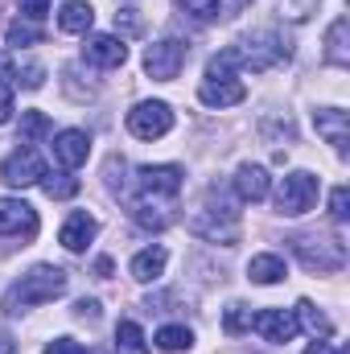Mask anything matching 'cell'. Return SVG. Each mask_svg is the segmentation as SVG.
<instances>
[{"mask_svg":"<svg viewBox=\"0 0 350 354\" xmlns=\"http://www.w3.org/2000/svg\"><path fill=\"white\" fill-rule=\"evenodd\" d=\"M21 12H25L29 21H42V17L50 12V0H21Z\"/></svg>","mask_w":350,"mask_h":354,"instance_id":"e575fe53","label":"cell"},{"mask_svg":"<svg viewBox=\"0 0 350 354\" xmlns=\"http://www.w3.org/2000/svg\"><path fill=\"white\" fill-rule=\"evenodd\" d=\"M305 354H338L330 342H313V346H305Z\"/></svg>","mask_w":350,"mask_h":354,"instance_id":"ab89813d","label":"cell"},{"mask_svg":"<svg viewBox=\"0 0 350 354\" xmlns=\"http://www.w3.org/2000/svg\"><path fill=\"white\" fill-rule=\"evenodd\" d=\"M37 185H42L54 202H62V198H75V194H79V177L71 174V169H58V174H50V169H46V177H42Z\"/></svg>","mask_w":350,"mask_h":354,"instance_id":"cb8c5ba5","label":"cell"},{"mask_svg":"<svg viewBox=\"0 0 350 354\" xmlns=\"http://www.w3.org/2000/svg\"><path fill=\"white\" fill-rule=\"evenodd\" d=\"M317 189H322V185H317V177L309 174V169H293V174L276 185V210L288 214V218L309 214V210L317 206Z\"/></svg>","mask_w":350,"mask_h":354,"instance_id":"8992f818","label":"cell"},{"mask_svg":"<svg viewBox=\"0 0 350 354\" xmlns=\"http://www.w3.org/2000/svg\"><path fill=\"white\" fill-rule=\"evenodd\" d=\"M0 354H17V342H12V334H4V330H0Z\"/></svg>","mask_w":350,"mask_h":354,"instance_id":"f35d334b","label":"cell"},{"mask_svg":"<svg viewBox=\"0 0 350 354\" xmlns=\"http://www.w3.org/2000/svg\"><path fill=\"white\" fill-rule=\"evenodd\" d=\"M243 79H239V62H235V50L227 46V50H219L214 58H210V66H206V79H202V87H198V99L206 103V107H235V103H243Z\"/></svg>","mask_w":350,"mask_h":354,"instance_id":"7a4b0ae2","label":"cell"},{"mask_svg":"<svg viewBox=\"0 0 350 354\" xmlns=\"http://www.w3.org/2000/svg\"><path fill=\"white\" fill-rule=\"evenodd\" d=\"M46 354H95V351H87V346L75 342V338H54V342L46 346Z\"/></svg>","mask_w":350,"mask_h":354,"instance_id":"d6a6232c","label":"cell"},{"mask_svg":"<svg viewBox=\"0 0 350 354\" xmlns=\"http://www.w3.org/2000/svg\"><path fill=\"white\" fill-rule=\"evenodd\" d=\"M37 210L21 198H0V239H33Z\"/></svg>","mask_w":350,"mask_h":354,"instance_id":"8fae6325","label":"cell"},{"mask_svg":"<svg viewBox=\"0 0 350 354\" xmlns=\"http://www.w3.org/2000/svg\"><path fill=\"white\" fill-rule=\"evenodd\" d=\"M276 8H280V17H288V21H309L313 8H317V0H276Z\"/></svg>","mask_w":350,"mask_h":354,"instance_id":"4dcf8cb0","label":"cell"},{"mask_svg":"<svg viewBox=\"0 0 350 354\" xmlns=\"http://www.w3.org/2000/svg\"><path fill=\"white\" fill-rule=\"evenodd\" d=\"M248 4H252V0H219V17H227V21H231V17H239Z\"/></svg>","mask_w":350,"mask_h":354,"instance_id":"8d00e7d4","label":"cell"},{"mask_svg":"<svg viewBox=\"0 0 350 354\" xmlns=\"http://www.w3.org/2000/svg\"><path fill=\"white\" fill-rule=\"evenodd\" d=\"M58 25H62V33H91L95 8H91L87 0H66L62 12H58Z\"/></svg>","mask_w":350,"mask_h":354,"instance_id":"7402d4cb","label":"cell"},{"mask_svg":"<svg viewBox=\"0 0 350 354\" xmlns=\"http://www.w3.org/2000/svg\"><path fill=\"white\" fill-rule=\"evenodd\" d=\"M8 120H12V87L0 83V124H8Z\"/></svg>","mask_w":350,"mask_h":354,"instance_id":"d590c367","label":"cell"},{"mask_svg":"<svg viewBox=\"0 0 350 354\" xmlns=\"http://www.w3.org/2000/svg\"><path fill=\"white\" fill-rule=\"evenodd\" d=\"M87 157H91V136L83 128H62L54 136V161L62 169H79V165H87Z\"/></svg>","mask_w":350,"mask_h":354,"instance_id":"4fadbf2b","label":"cell"},{"mask_svg":"<svg viewBox=\"0 0 350 354\" xmlns=\"http://www.w3.org/2000/svg\"><path fill=\"white\" fill-rule=\"evenodd\" d=\"M326 62L350 66V21L347 17H338V21L330 25V33H326Z\"/></svg>","mask_w":350,"mask_h":354,"instance_id":"44dd1931","label":"cell"},{"mask_svg":"<svg viewBox=\"0 0 350 354\" xmlns=\"http://www.w3.org/2000/svg\"><path fill=\"white\" fill-rule=\"evenodd\" d=\"M169 128H174V107L161 99H145L128 111V132L136 140H161Z\"/></svg>","mask_w":350,"mask_h":354,"instance_id":"ba28073f","label":"cell"},{"mask_svg":"<svg viewBox=\"0 0 350 354\" xmlns=\"http://www.w3.org/2000/svg\"><path fill=\"white\" fill-rule=\"evenodd\" d=\"M248 276H252L256 284H280V280H284V260H280V256H272V252H264V256H252V264H248Z\"/></svg>","mask_w":350,"mask_h":354,"instance_id":"603a6c76","label":"cell"},{"mask_svg":"<svg viewBox=\"0 0 350 354\" xmlns=\"http://www.w3.org/2000/svg\"><path fill=\"white\" fill-rule=\"evenodd\" d=\"M42 177H46V161H42L37 149H29V145H21L17 153H8V157L0 161V181L12 185V189H29V185H37Z\"/></svg>","mask_w":350,"mask_h":354,"instance_id":"9c48e42d","label":"cell"},{"mask_svg":"<svg viewBox=\"0 0 350 354\" xmlns=\"http://www.w3.org/2000/svg\"><path fill=\"white\" fill-rule=\"evenodd\" d=\"M124 25V33H140V17H136V8H120L116 12V29Z\"/></svg>","mask_w":350,"mask_h":354,"instance_id":"836d02e7","label":"cell"},{"mask_svg":"<svg viewBox=\"0 0 350 354\" xmlns=\"http://www.w3.org/2000/svg\"><path fill=\"white\" fill-rule=\"evenodd\" d=\"M185 181V169L181 165H140L136 169V185L145 194H161V198H174Z\"/></svg>","mask_w":350,"mask_h":354,"instance_id":"5bb4252c","label":"cell"},{"mask_svg":"<svg viewBox=\"0 0 350 354\" xmlns=\"http://www.w3.org/2000/svg\"><path fill=\"white\" fill-rule=\"evenodd\" d=\"M235 62H239V71H272V66H284L288 62V41L280 37V33H272V29H260V33H252V37H239L235 46Z\"/></svg>","mask_w":350,"mask_h":354,"instance_id":"277c9868","label":"cell"},{"mask_svg":"<svg viewBox=\"0 0 350 354\" xmlns=\"http://www.w3.org/2000/svg\"><path fill=\"white\" fill-rule=\"evenodd\" d=\"M153 342H157L165 354H181V351H190V346H194V334H190L185 326H161Z\"/></svg>","mask_w":350,"mask_h":354,"instance_id":"4316f807","label":"cell"},{"mask_svg":"<svg viewBox=\"0 0 350 354\" xmlns=\"http://www.w3.org/2000/svg\"><path fill=\"white\" fill-rule=\"evenodd\" d=\"M185 58H190V46L181 37H161V41H153L145 50V75L157 79V83H169V79L181 75Z\"/></svg>","mask_w":350,"mask_h":354,"instance_id":"52a82bcc","label":"cell"},{"mask_svg":"<svg viewBox=\"0 0 350 354\" xmlns=\"http://www.w3.org/2000/svg\"><path fill=\"white\" fill-rule=\"evenodd\" d=\"M75 317H79V322H95V317H99V301H79V305H75Z\"/></svg>","mask_w":350,"mask_h":354,"instance_id":"74e56055","label":"cell"},{"mask_svg":"<svg viewBox=\"0 0 350 354\" xmlns=\"http://www.w3.org/2000/svg\"><path fill=\"white\" fill-rule=\"evenodd\" d=\"M4 37H8V46H12V50H21V46H37V41H42L46 33H42V29H37L33 21H12Z\"/></svg>","mask_w":350,"mask_h":354,"instance_id":"f1b7e54d","label":"cell"},{"mask_svg":"<svg viewBox=\"0 0 350 354\" xmlns=\"http://www.w3.org/2000/svg\"><path fill=\"white\" fill-rule=\"evenodd\" d=\"M313 124H317V132L334 145V153L338 157H347L350 153V120L342 107H317L313 111Z\"/></svg>","mask_w":350,"mask_h":354,"instance_id":"2e32d148","label":"cell"},{"mask_svg":"<svg viewBox=\"0 0 350 354\" xmlns=\"http://www.w3.org/2000/svg\"><path fill=\"white\" fill-rule=\"evenodd\" d=\"M252 322H256V313H252L243 301L227 305V313H223V330H227V334H248V330H252Z\"/></svg>","mask_w":350,"mask_h":354,"instance_id":"83f0119b","label":"cell"},{"mask_svg":"<svg viewBox=\"0 0 350 354\" xmlns=\"http://www.w3.org/2000/svg\"><path fill=\"white\" fill-rule=\"evenodd\" d=\"M330 218H334V223H347L350 218V189L347 185H338V189L330 194Z\"/></svg>","mask_w":350,"mask_h":354,"instance_id":"1f68e13d","label":"cell"},{"mask_svg":"<svg viewBox=\"0 0 350 354\" xmlns=\"http://www.w3.org/2000/svg\"><path fill=\"white\" fill-rule=\"evenodd\" d=\"M252 330H260L264 342L284 346V342L297 338V317H293V309H260L256 322H252Z\"/></svg>","mask_w":350,"mask_h":354,"instance_id":"9a60e30c","label":"cell"},{"mask_svg":"<svg viewBox=\"0 0 350 354\" xmlns=\"http://www.w3.org/2000/svg\"><path fill=\"white\" fill-rule=\"evenodd\" d=\"M116 346H120V354H149L145 330H140L136 322H120V326H116Z\"/></svg>","mask_w":350,"mask_h":354,"instance_id":"484cf974","label":"cell"},{"mask_svg":"<svg viewBox=\"0 0 350 354\" xmlns=\"http://www.w3.org/2000/svg\"><path fill=\"white\" fill-rule=\"evenodd\" d=\"M190 231L206 243H239V210H231L227 202H214V194H206V202L190 214Z\"/></svg>","mask_w":350,"mask_h":354,"instance_id":"3957f363","label":"cell"},{"mask_svg":"<svg viewBox=\"0 0 350 354\" xmlns=\"http://www.w3.org/2000/svg\"><path fill=\"white\" fill-rule=\"evenodd\" d=\"M231 185H235V198H239V202H264L268 189H272V181H268V169H264V165H239Z\"/></svg>","mask_w":350,"mask_h":354,"instance_id":"e0dca14e","label":"cell"},{"mask_svg":"<svg viewBox=\"0 0 350 354\" xmlns=\"http://www.w3.org/2000/svg\"><path fill=\"white\" fill-rule=\"evenodd\" d=\"M83 58H87L91 66H99V71H116V66L128 62V46H124L120 33H95V37H87Z\"/></svg>","mask_w":350,"mask_h":354,"instance_id":"7c38bea8","label":"cell"},{"mask_svg":"<svg viewBox=\"0 0 350 354\" xmlns=\"http://www.w3.org/2000/svg\"><path fill=\"white\" fill-rule=\"evenodd\" d=\"M165 260H169V256H165V248H157V243L145 248V252H136V256H132V280L153 284V280L165 272Z\"/></svg>","mask_w":350,"mask_h":354,"instance_id":"ffe728a7","label":"cell"},{"mask_svg":"<svg viewBox=\"0 0 350 354\" xmlns=\"http://www.w3.org/2000/svg\"><path fill=\"white\" fill-rule=\"evenodd\" d=\"M128 214L145 231H165L174 223V198H161V194H145L140 189L136 198H128Z\"/></svg>","mask_w":350,"mask_h":354,"instance_id":"30bf717a","label":"cell"},{"mask_svg":"<svg viewBox=\"0 0 350 354\" xmlns=\"http://www.w3.org/2000/svg\"><path fill=\"white\" fill-rule=\"evenodd\" d=\"M95 231H99V223L91 218L87 210H75V214L62 223L58 239H62V248H66V252H87V243L95 239Z\"/></svg>","mask_w":350,"mask_h":354,"instance_id":"ac0fdd59","label":"cell"},{"mask_svg":"<svg viewBox=\"0 0 350 354\" xmlns=\"http://www.w3.org/2000/svg\"><path fill=\"white\" fill-rule=\"evenodd\" d=\"M288 248L309 272H338L347 264V243L338 235H293Z\"/></svg>","mask_w":350,"mask_h":354,"instance_id":"5b68a950","label":"cell"},{"mask_svg":"<svg viewBox=\"0 0 350 354\" xmlns=\"http://www.w3.org/2000/svg\"><path fill=\"white\" fill-rule=\"evenodd\" d=\"M66 284H71V276H66L62 268H54V264L29 268L21 280L8 284V292H4V313H25V309H33V305H46V301L62 297Z\"/></svg>","mask_w":350,"mask_h":354,"instance_id":"6da1fadb","label":"cell"},{"mask_svg":"<svg viewBox=\"0 0 350 354\" xmlns=\"http://www.w3.org/2000/svg\"><path fill=\"white\" fill-rule=\"evenodd\" d=\"M177 8L194 21H219V0H177Z\"/></svg>","mask_w":350,"mask_h":354,"instance_id":"f546056e","label":"cell"},{"mask_svg":"<svg viewBox=\"0 0 350 354\" xmlns=\"http://www.w3.org/2000/svg\"><path fill=\"white\" fill-rule=\"evenodd\" d=\"M50 132H54V124H50L46 111H25V115H21V145L33 149V145H37L42 136H50Z\"/></svg>","mask_w":350,"mask_h":354,"instance_id":"d4e9b609","label":"cell"},{"mask_svg":"<svg viewBox=\"0 0 350 354\" xmlns=\"http://www.w3.org/2000/svg\"><path fill=\"white\" fill-rule=\"evenodd\" d=\"M293 317H297V330H305L313 342H326L330 334H334V326H330V317L313 305V301H297V309H293Z\"/></svg>","mask_w":350,"mask_h":354,"instance_id":"d6986e66","label":"cell"}]
</instances>
